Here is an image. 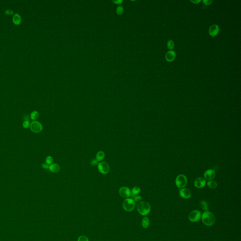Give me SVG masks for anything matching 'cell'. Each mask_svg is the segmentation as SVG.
<instances>
[{
    "label": "cell",
    "instance_id": "ba28073f",
    "mask_svg": "<svg viewBox=\"0 0 241 241\" xmlns=\"http://www.w3.org/2000/svg\"><path fill=\"white\" fill-rule=\"evenodd\" d=\"M119 193L120 196L125 198H128L131 195V191L127 187H122L119 191Z\"/></svg>",
    "mask_w": 241,
    "mask_h": 241
},
{
    "label": "cell",
    "instance_id": "52a82bcc",
    "mask_svg": "<svg viewBox=\"0 0 241 241\" xmlns=\"http://www.w3.org/2000/svg\"><path fill=\"white\" fill-rule=\"evenodd\" d=\"M97 168L99 172L103 174H106L108 173L110 170V168L108 164L104 162L98 163Z\"/></svg>",
    "mask_w": 241,
    "mask_h": 241
},
{
    "label": "cell",
    "instance_id": "3957f363",
    "mask_svg": "<svg viewBox=\"0 0 241 241\" xmlns=\"http://www.w3.org/2000/svg\"><path fill=\"white\" fill-rule=\"evenodd\" d=\"M123 207L126 211H132L135 208V202L132 198H126L123 203Z\"/></svg>",
    "mask_w": 241,
    "mask_h": 241
},
{
    "label": "cell",
    "instance_id": "2e32d148",
    "mask_svg": "<svg viewBox=\"0 0 241 241\" xmlns=\"http://www.w3.org/2000/svg\"><path fill=\"white\" fill-rule=\"evenodd\" d=\"M142 226L145 228H148L150 225V220L148 217H145L142 220Z\"/></svg>",
    "mask_w": 241,
    "mask_h": 241
},
{
    "label": "cell",
    "instance_id": "1f68e13d",
    "mask_svg": "<svg viewBox=\"0 0 241 241\" xmlns=\"http://www.w3.org/2000/svg\"><path fill=\"white\" fill-rule=\"evenodd\" d=\"M24 119L25 120H29V116L28 115H26L24 116Z\"/></svg>",
    "mask_w": 241,
    "mask_h": 241
},
{
    "label": "cell",
    "instance_id": "603a6c76",
    "mask_svg": "<svg viewBox=\"0 0 241 241\" xmlns=\"http://www.w3.org/2000/svg\"><path fill=\"white\" fill-rule=\"evenodd\" d=\"M45 161L46 163H47L48 165H51L53 162V158L51 156H48L46 158Z\"/></svg>",
    "mask_w": 241,
    "mask_h": 241
},
{
    "label": "cell",
    "instance_id": "cb8c5ba5",
    "mask_svg": "<svg viewBox=\"0 0 241 241\" xmlns=\"http://www.w3.org/2000/svg\"><path fill=\"white\" fill-rule=\"evenodd\" d=\"M30 124L29 120H25L23 123V127L25 129L28 128L30 127Z\"/></svg>",
    "mask_w": 241,
    "mask_h": 241
},
{
    "label": "cell",
    "instance_id": "4dcf8cb0",
    "mask_svg": "<svg viewBox=\"0 0 241 241\" xmlns=\"http://www.w3.org/2000/svg\"><path fill=\"white\" fill-rule=\"evenodd\" d=\"M191 2L194 4H198L199 3L201 2V0H194V1H190Z\"/></svg>",
    "mask_w": 241,
    "mask_h": 241
},
{
    "label": "cell",
    "instance_id": "7a4b0ae2",
    "mask_svg": "<svg viewBox=\"0 0 241 241\" xmlns=\"http://www.w3.org/2000/svg\"><path fill=\"white\" fill-rule=\"evenodd\" d=\"M137 210L142 216H146L149 213L151 210V206L149 203L146 202H140L137 205Z\"/></svg>",
    "mask_w": 241,
    "mask_h": 241
},
{
    "label": "cell",
    "instance_id": "9c48e42d",
    "mask_svg": "<svg viewBox=\"0 0 241 241\" xmlns=\"http://www.w3.org/2000/svg\"><path fill=\"white\" fill-rule=\"evenodd\" d=\"M206 179L202 178L199 177L196 179L194 181V185L195 187L198 188H202L205 187L206 185Z\"/></svg>",
    "mask_w": 241,
    "mask_h": 241
},
{
    "label": "cell",
    "instance_id": "9a60e30c",
    "mask_svg": "<svg viewBox=\"0 0 241 241\" xmlns=\"http://www.w3.org/2000/svg\"><path fill=\"white\" fill-rule=\"evenodd\" d=\"M140 192V188L138 187H134L131 191V196L132 198H134L137 194H139Z\"/></svg>",
    "mask_w": 241,
    "mask_h": 241
},
{
    "label": "cell",
    "instance_id": "8992f818",
    "mask_svg": "<svg viewBox=\"0 0 241 241\" xmlns=\"http://www.w3.org/2000/svg\"><path fill=\"white\" fill-rule=\"evenodd\" d=\"M202 214L200 211L198 210H194L191 212L188 216V218L190 221L192 222H197L201 218Z\"/></svg>",
    "mask_w": 241,
    "mask_h": 241
},
{
    "label": "cell",
    "instance_id": "30bf717a",
    "mask_svg": "<svg viewBox=\"0 0 241 241\" xmlns=\"http://www.w3.org/2000/svg\"><path fill=\"white\" fill-rule=\"evenodd\" d=\"M179 194L180 196L184 199H188L191 196V192L189 189L187 188H183L179 190Z\"/></svg>",
    "mask_w": 241,
    "mask_h": 241
},
{
    "label": "cell",
    "instance_id": "f546056e",
    "mask_svg": "<svg viewBox=\"0 0 241 241\" xmlns=\"http://www.w3.org/2000/svg\"><path fill=\"white\" fill-rule=\"evenodd\" d=\"M42 167L44 169H48L49 168V165L46 163H43L42 164Z\"/></svg>",
    "mask_w": 241,
    "mask_h": 241
},
{
    "label": "cell",
    "instance_id": "8fae6325",
    "mask_svg": "<svg viewBox=\"0 0 241 241\" xmlns=\"http://www.w3.org/2000/svg\"><path fill=\"white\" fill-rule=\"evenodd\" d=\"M216 175L215 171L212 169H209L204 173V179L208 180H211L214 179Z\"/></svg>",
    "mask_w": 241,
    "mask_h": 241
},
{
    "label": "cell",
    "instance_id": "e0dca14e",
    "mask_svg": "<svg viewBox=\"0 0 241 241\" xmlns=\"http://www.w3.org/2000/svg\"><path fill=\"white\" fill-rule=\"evenodd\" d=\"M105 153L103 151H99L96 155V160L98 162H100L105 158Z\"/></svg>",
    "mask_w": 241,
    "mask_h": 241
},
{
    "label": "cell",
    "instance_id": "d4e9b609",
    "mask_svg": "<svg viewBox=\"0 0 241 241\" xmlns=\"http://www.w3.org/2000/svg\"><path fill=\"white\" fill-rule=\"evenodd\" d=\"M77 241H89V239L86 236L81 235L79 237Z\"/></svg>",
    "mask_w": 241,
    "mask_h": 241
},
{
    "label": "cell",
    "instance_id": "277c9868",
    "mask_svg": "<svg viewBox=\"0 0 241 241\" xmlns=\"http://www.w3.org/2000/svg\"><path fill=\"white\" fill-rule=\"evenodd\" d=\"M187 179L186 176L184 174L178 175L175 180L176 186L179 188H183L187 186Z\"/></svg>",
    "mask_w": 241,
    "mask_h": 241
},
{
    "label": "cell",
    "instance_id": "ac0fdd59",
    "mask_svg": "<svg viewBox=\"0 0 241 241\" xmlns=\"http://www.w3.org/2000/svg\"><path fill=\"white\" fill-rule=\"evenodd\" d=\"M207 186L211 189H215L217 187V183L214 180H209L207 182Z\"/></svg>",
    "mask_w": 241,
    "mask_h": 241
},
{
    "label": "cell",
    "instance_id": "484cf974",
    "mask_svg": "<svg viewBox=\"0 0 241 241\" xmlns=\"http://www.w3.org/2000/svg\"><path fill=\"white\" fill-rule=\"evenodd\" d=\"M116 12L119 15H121L122 14H123V13L124 12V8H123V7H122V6L118 7L117 9Z\"/></svg>",
    "mask_w": 241,
    "mask_h": 241
},
{
    "label": "cell",
    "instance_id": "83f0119b",
    "mask_svg": "<svg viewBox=\"0 0 241 241\" xmlns=\"http://www.w3.org/2000/svg\"><path fill=\"white\" fill-rule=\"evenodd\" d=\"M203 3L205 5H209L213 3V1H212V0L211 1V0H203Z\"/></svg>",
    "mask_w": 241,
    "mask_h": 241
},
{
    "label": "cell",
    "instance_id": "d6986e66",
    "mask_svg": "<svg viewBox=\"0 0 241 241\" xmlns=\"http://www.w3.org/2000/svg\"><path fill=\"white\" fill-rule=\"evenodd\" d=\"M200 205L202 210H204L205 211L209 210V206L208 203L205 201H202L200 203Z\"/></svg>",
    "mask_w": 241,
    "mask_h": 241
},
{
    "label": "cell",
    "instance_id": "d6a6232c",
    "mask_svg": "<svg viewBox=\"0 0 241 241\" xmlns=\"http://www.w3.org/2000/svg\"><path fill=\"white\" fill-rule=\"evenodd\" d=\"M113 2L114 3H115L116 4H120L123 2V1H121V0H119V1H113Z\"/></svg>",
    "mask_w": 241,
    "mask_h": 241
},
{
    "label": "cell",
    "instance_id": "5bb4252c",
    "mask_svg": "<svg viewBox=\"0 0 241 241\" xmlns=\"http://www.w3.org/2000/svg\"><path fill=\"white\" fill-rule=\"evenodd\" d=\"M49 170L50 171L53 173H57L60 171V168L59 165L57 163H54L51 164L50 166H49Z\"/></svg>",
    "mask_w": 241,
    "mask_h": 241
},
{
    "label": "cell",
    "instance_id": "f1b7e54d",
    "mask_svg": "<svg viewBox=\"0 0 241 241\" xmlns=\"http://www.w3.org/2000/svg\"><path fill=\"white\" fill-rule=\"evenodd\" d=\"M98 164V161L96 159L92 160L90 163V165L92 166H95Z\"/></svg>",
    "mask_w": 241,
    "mask_h": 241
},
{
    "label": "cell",
    "instance_id": "4316f807",
    "mask_svg": "<svg viewBox=\"0 0 241 241\" xmlns=\"http://www.w3.org/2000/svg\"><path fill=\"white\" fill-rule=\"evenodd\" d=\"M133 198H134L133 200H134L135 202H140V200H141L142 197H141V196H140V195H136Z\"/></svg>",
    "mask_w": 241,
    "mask_h": 241
},
{
    "label": "cell",
    "instance_id": "4fadbf2b",
    "mask_svg": "<svg viewBox=\"0 0 241 241\" xmlns=\"http://www.w3.org/2000/svg\"><path fill=\"white\" fill-rule=\"evenodd\" d=\"M176 53L174 51L171 50L168 51L165 55V59L168 62L173 61L176 58Z\"/></svg>",
    "mask_w": 241,
    "mask_h": 241
},
{
    "label": "cell",
    "instance_id": "6da1fadb",
    "mask_svg": "<svg viewBox=\"0 0 241 241\" xmlns=\"http://www.w3.org/2000/svg\"><path fill=\"white\" fill-rule=\"evenodd\" d=\"M201 217L203 223L207 226L213 225L215 223L216 219L214 214L209 211H204Z\"/></svg>",
    "mask_w": 241,
    "mask_h": 241
},
{
    "label": "cell",
    "instance_id": "5b68a950",
    "mask_svg": "<svg viewBox=\"0 0 241 241\" xmlns=\"http://www.w3.org/2000/svg\"><path fill=\"white\" fill-rule=\"evenodd\" d=\"M30 128L32 132L35 133H38L43 131V125L40 122L35 120L31 123Z\"/></svg>",
    "mask_w": 241,
    "mask_h": 241
},
{
    "label": "cell",
    "instance_id": "7c38bea8",
    "mask_svg": "<svg viewBox=\"0 0 241 241\" xmlns=\"http://www.w3.org/2000/svg\"><path fill=\"white\" fill-rule=\"evenodd\" d=\"M219 32V28L217 25H213L209 29V34L211 36L215 37Z\"/></svg>",
    "mask_w": 241,
    "mask_h": 241
},
{
    "label": "cell",
    "instance_id": "7402d4cb",
    "mask_svg": "<svg viewBox=\"0 0 241 241\" xmlns=\"http://www.w3.org/2000/svg\"><path fill=\"white\" fill-rule=\"evenodd\" d=\"M167 44L168 48L171 50H172L174 47V43L171 40H170L168 41Z\"/></svg>",
    "mask_w": 241,
    "mask_h": 241
},
{
    "label": "cell",
    "instance_id": "44dd1931",
    "mask_svg": "<svg viewBox=\"0 0 241 241\" xmlns=\"http://www.w3.org/2000/svg\"><path fill=\"white\" fill-rule=\"evenodd\" d=\"M39 116V113L36 111H34L32 112L31 113L30 118L31 119V120H36L38 118Z\"/></svg>",
    "mask_w": 241,
    "mask_h": 241
},
{
    "label": "cell",
    "instance_id": "ffe728a7",
    "mask_svg": "<svg viewBox=\"0 0 241 241\" xmlns=\"http://www.w3.org/2000/svg\"><path fill=\"white\" fill-rule=\"evenodd\" d=\"M13 22L16 25H19L20 23L21 19L20 16L18 14H16L13 17Z\"/></svg>",
    "mask_w": 241,
    "mask_h": 241
}]
</instances>
